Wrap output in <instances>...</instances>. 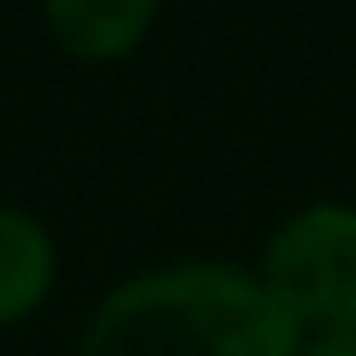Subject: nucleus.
Listing matches in <instances>:
<instances>
[{"mask_svg": "<svg viewBox=\"0 0 356 356\" xmlns=\"http://www.w3.org/2000/svg\"><path fill=\"white\" fill-rule=\"evenodd\" d=\"M156 17V0H44L50 33L78 61H117L128 56Z\"/></svg>", "mask_w": 356, "mask_h": 356, "instance_id": "nucleus-3", "label": "nucleus"}, {"mask_svg": "<svg viewBox=\"0 0 356 356\" xmlns=\"http://www.w3.org/2000/svg\"><path fill=\"white\" fill-rule=\"evenodd\" d=\"M267 295L306 328L356 317V206H306L267 245Z\"/></svg>", "mask_w": 356, "mask_h": 356, "instance_id": "nucleus-2", "label": "nucleus"}, {"mask_svg": "<svg viewBox=\"0 0 356 356\" xmlns=\"http://www.w3.org/2000/svg\"><path fill=\"white\" fill-rule=\"evenodd\" d=\"M306 356H356V317H339V323L317 328Z\"/></svg>", "mask_w": 356, "mask_h": 356, "instance_id": "nucleus-5", "label": "nucleus"}, {"mask_svg": "<svg viewBox=\"0 0 356 356\" xmlns=\"http://www.w3.org/2000/svg\"><path fill=\"white\" fill-rule=\"evenodd\" d=\"M50 278H56V245L44 222L0 206V323L28 317L50 295Z\"/></svg>", "mask_w": 356, "mask_h": 356, "instance_id": "nucleus-4", "label": "nucleus"}, {"mask_svg": "<svg viewBox=\"0 0 356 356\" xmlns=\"http://www.w3.org/2000/svg\"><path fill=\"white\" fill-rule=\"evenodd\" d=\"M83 356H300V323L261 278L189 261L117 284L83 328Z\"/></svg>", "mask_w": 356, "mask_h": 356, "instance_id": "nucleus-1", "label": "nucleus"}]
</instances>
